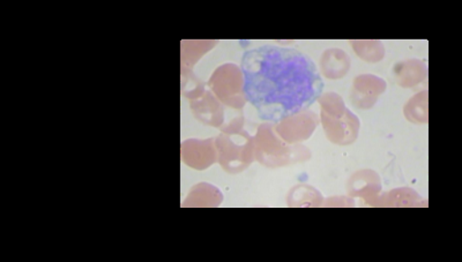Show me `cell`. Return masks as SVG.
<instances>
[{
    "instance_id": "1",
    "label": "cell",
    "mask_w": 462,
    "mask_h": 262,
    "mask_svg": "<svg viewBox=\"0 0 462 262\" xmlns=\"http://www.w3.org/2000/svg\"><path fill=\"white\" fill-rule=\"evenodd\" d=\"M243 92L263 121L280 122L310 108L323 79L310 57L291 48L263 45L243 55Z\"/></svg>"
}]
</instances>
